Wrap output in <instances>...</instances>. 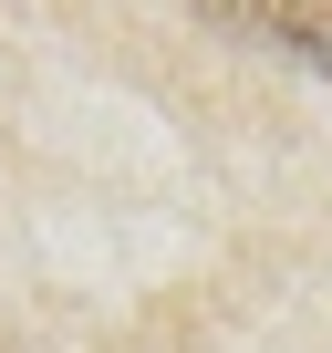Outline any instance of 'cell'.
Wrapping results in <instances>:
<instances>
[{
  "label": "cell",
  "mask_w": 332,
  "mask_h": 353,
  "mask_svg": "<svg viewBox=\"0 0 332 353\" xmlns=\"http://www.w3.org/2000/svg\"><path fill=\"white\" fill-rule=\"evenodd\" d=\"M198 11L229 21V32H249V42L301 52L311 73H332V0H198Z\"/></svg>",
  "instance_id": "cell-1"
}]
</instances>
